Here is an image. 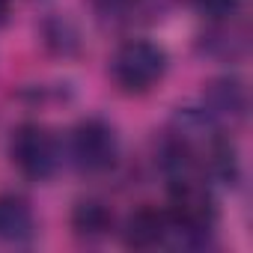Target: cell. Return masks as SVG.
I'll return each instance as SVG.
<instances>
[{
	"label": "cell",
	"instance_id": "obj_1",
	"mask_svg": "<svg viewBox=\"0 0 253 253\" xmlns=\"http://www.w3.org/2000/svg\"><path fill=\"white\" fill-rule=\"evenodd\" d=\"M167 69V54L161 45L149 39H131L119 45L110 60V75L125 92H146L152 89Z\"/></svg>",
	"mask_w": 253,
	"mask_h": 253
},
{
	"label": "cell",
	"instance_id": "obj_2",
	"mask_svg": "<svg viewBox=\"0 0 253 253\" xmlns=\"http://www.w3.org/2000/svg\"><path fill=\"white\" fill-rule=\"evenodd\" d=\"M9 158H12V164L18 167V173L24 179L45 182L48 176H54L60 152H57V140H54L51 131H45L42 125L27 122V125H21V128L12 131Z\"/></svg>",
	"mask_w": 253,
	"mask_h": 253
},
{
	"label": "cell",
	"instance_id": "obj_3",
	"mask_svg": "<svg viewBox=\"0 0 253 253\" xmlns=\"http://www.w3.org/2000/svg\"><path fill=\"white\" fill-rule=\"evenodd\" d=\"M72 158L81 173H89V176L107 173L119 158L116 131L104 119H84L72 131Z\"/></svg>",
	"mask_w": 253,
	"mask_h": 253
},
{
	"label": "cell",
	"instance_id": "obj_4",
	"mask_svg": "<svg viewBox=\"0 0 253 253\" xmlns=\"http://www.w3.org/2000/svg\"><path fill=\"white\" fill-rule=\"evenodd\" d=\"M122 235H125V244L137 247V250H149V247L167 244V238H170V214L143 206V209H137L128 220H125Z\"/></svg>",
	"mask_w": 253,
	"mask_h": 253
},
{
	"label": "cell",
	"instance_id": "obj_5",
	"mask_svg": "<svg viewBox=\"0 0 253 253\" xmlns=\"http://www.w3.org/2000/svg\"><path fill=\"white\" fill-rule=\"evenodd\" d=\"M206 113L241 122L247 113V89L235 78H217L206 86Z\"/></svg>",
	"mask_w": 253,
	"mask_h": 253
},
{
	"label": "cell",
	"instance_id": "obj_6",
	"mask_svg": "<svg viewBox=\"0 0 253 253\" xmlns=\"http://www.w3.org/2000/svg\"><path fill=\"white\" fill-rule=\"evenodd\" d=\"M33 232H36L33 209L15 194H3L0 197V241L27 244L33 238Z\"/></svg>",
	"mask_w": 253,
	"mask_h": 253
},
{
	"label": "cell",
	"instance_id": "obj_7",
	"mask_svg": "<svg viewBox=\"0 0 253 253\" xmlns=\"http://www.w3.org/2000/svg\"><path fill=\"white\" fill-rule=\"evenodd\" d=\"M110 226H113V214L98 200H81L72 211V229H75V235H81L86 241L104 238L110 232Z\"/></svg>",
	"mask_w": 253,
	"mask_h": 253
},
{
	"label": "cell",
	"instance_id": "obj_8",
	"mask_svg": "<svg viewBox=\"0 0 253 253\" xmlns=\"http://www.w3.org/2000/svg\"><path fill=\"white\" fill-rule=\"evenodd\" d=\"M194 6H197L203 15L223 18V15H229V12L238 6V0H194Z\"/></svg>",
	"mask_w": 253,
	"mask_h": 253
},
{
	"label": "cell",
	"instance_id": "obj_9",
	"mask_svg": "<svg viewBox=\"0 0 253 253\" xmlns=\"http://www.w3.org/2000/svg\"><path fill=\"white\" fill-rule=\"evenodd\" d=\"M95 6H101V9H116V6H122L125 0H92Z\"/></svg>",
	"mask_w": 253,
	"mask_h": 253
},
{
	"label": "cell",
	"instance_id": "obj_10",
	"mask_svg": "<svg viewBox=\"0 0 253 253\" xmlns=\"http://www.w3.org/2000/svg\"><path fill=\"white\" fill-rule=\"evenodd\" d=\"M6 18H9V0H0V27L6 24Z\"/></svg>",
	"mask_w": 253,
	"mask_h": 253
}]
</instances>
